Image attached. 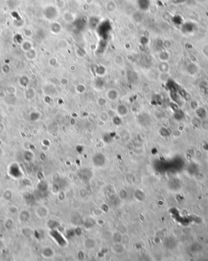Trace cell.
I'll list each match as a JSON object with an SVG mask.
<instances>
[{
    "instance_id": "obj_1",
    "label": "cell",
    "mask_w": 208,
    "mask_h": 261,
    "mask_svg": "<svg viewBox=\"0 0 208 261\" xmlns=\"http://www.w3.org/2000/svg\"><path fill=\"white\" fill-rule=\"evenodd\" d=\"M43 15L46 19L49 21H52L57 17V10L53 6H48L44 9Z\"/></svg>"
},
{
    "instance_id": "obj_2",
    "label": "cell",
    "mask_w": 208,
    "mask_h": 261,
    "mask_svg": "<svg viewBox=\"0 0 208 261\" xmlns=\"http://www.w3.org/2000/svg\"><path fill=\"white\" fill-rule=\"evenodd\" d=\"M120 97V93L116 88H110L107 90L106 93V98L108 101L115 102Z\"/></svg>"
},
{
    "instance_id": "obj_3",
    "label": "cell",
    "mask_w": 208,
    "mask_h": 261,
    "mask_svg": "<svg viewBox=\"0 0 208 261\" xmlns=\"http://www.w3.org/2000/svg\"><path fill=\"white\" fill-rule=\"evenodd\" d=\"M116 115L117 116H120L121 118L126 116L129 113V110H128V107H127V105L121 104H119L117 106L116 108Z\"/></svg>"
},
{
    "instance_id": "obj_4",
    "label": "cell",
    "mask_w": 208,
    "mask_h": 261,
    "mask_svg": "<svg viewBox=\"0 0 208 261\" xmlns=\"http://www.w3.org/2000/svg\"><path fill=\"white\" fill-rule=\"evenodd\" d=\"M105 161V156L101 153H98L93 157V163L97 166H101Z\"/></svg>"
},
{
    "instance_id": "obj_5",
    "label": "cell",
    "mask_w": 208,
    "mask_h": 261,
    "mask_svg": "<svg viewBox=\"0 0 208 261\" xmlns=\"http://www.w3.org/2000/svg\"><path fill=\"white\" fill-rule=\"evenodd\" d=\"M137 4L140 9L144 11H146L149 9L150 3L149 0H138Z\"/></svg>"
},
{
    "instance_id": "obj_6",
    "label": "cell",
    "mask_w": 208,
    "mask_h": 261,
    "mask_svg": "<svg viewBox=\"0 0 208 261\" xmlns=\"http://www.w3.org/2000/svg\"><path fill=\"white\" fill-rule=\"evenodd\" d=\"M107 73V69L105 66L103 65H99L95 68V73L99 77H103Z\"/></svg>"
},
{
    "instance_id": "obj_7",
    "label": "cell",
    "mask_w": 208,
    "mask_h": 261,
    "mask_svg": "<svg viewBox=\"0 0 208 261\" xmlns=\"http://www.w3.org/2000/svg\"><path fill=\"white\" fill-rule=\"evenodd\" d=\"M51 31L53 34H57L60 33L62 31V27L60 24L57 23H54L51 24Z\"/></svg>"
},
{
    "instance_id": "obj_8",
    "label": "cell",
    "mask_w": 208,
    "mask_h": 261,
    "mask_svg": "<svg viewBox=\"0 0 208 261\" xmlns=\"http://www.w3.org/2000/svg\"><path fill=\"white\" fill-rule=\"evenodd\" d=\"M158 69L160 73H168L169 72V67L166 62H161V63L158 67Z\"/></svg>"
},
{
    "instance_id": "obj_9",
    "label": "cell",
    "mask_w": 208,
    "mask_h": 261,
    "mask_svg": "<svg viewBox=\"0 0 208 261\" xmlns=\"http://www.w3.org/2000/svg\"><path fill=\"white\" fill-rule=\"evenodd\" d=\"M86 89H87L86 86L83 83H79V84H77L76 86V88H75L76 91L77 93H79V94H83V93H84L86 91Z\"/></svg>"
},
{
    "instance_id": "obj_10",
    "label": "cell",
    "mask_w": 208,
    "mask_h": 261,
    "mask_svg": "<svg viewBox=\"0 0 208 261\" xmlns=\"http://www.w3.org/2000/svg\"><path fill=\"white\" fill-rule=\"evenodd\" d=\"M26 53V57L28 60H34L35 58L36 57V55H37L36 51L32 48L29 50V51H27Z\"/></svg>"
},
{
    "instance_id": "obj_11",
    "label": "cell",
    "mask_w": 208,
    "mask_h": 261,
    "mask_svg": "<svg viewBox=\"0 0 208 261\" xmlns=\"http://www.w3.org/2000/svg\"><path fill=\"white\" fill-rule=\"evenodd\" d=\"M21 48L23 51L26 52L27 51H29V50L32 49V44L30 42H28V41L23 42L21 44Z\"/></svg>"
},
{
    "instance_id": "obj_12",
    "label": "cell",
    "mask_w": 208,
    "mask_h": 261,
    "mask_svg": "<svg viewBox=\"0 0 208 261\" xmlns=\"http://www.w3.org/2000/svg\"><path fill=\"white\" fill-rule=\"evenodd\" d=\"M108 101V100L106 98L100 97L97 99V104L99 107H103L107 104Z\"/></svg>"
},
{
    "instance_id": "obj_13",
    "label": "cell",
    "mask_w": 208,
    "mask_h": 261,
    "mask_svg": "<svg viewBox=\"0 0 208 261\" xmlns=\"http://www.w3.org/2000/svg\"><path fill=\"white\" fill-rule=\"evenodd\" d=\"M99 118L100 120L102 122H106L108 119H110V116H109V114L107 112H102L101 113L99 114Z\"/></svg>"
},
{
    "instance_id": "obj_14",
    "label": "cell",
    "mask_w": 208,
    "mask_h": 261,
    "mask_svg": "<svg viewBox=\"0 0 208 261\" xmlns=\"http://www.w3.org/2000/svg\"><path fill=\"white\" fill-rule=\"evenodd\" d=\"M159 58L162 62H166L169 59V55L167 52H161L159 54Z\"/></svg>"
},
{
    "instance_id": "obj_15",
    "label": "cell",
    "mask_w": 208,
    "mask_h": 261,
    "mask_svg": "<svg viewBox=\"0 0 208 261\" xmlns=\"http://www.w3.org/2000/svg\"><path fill=\"white\" fill-rule=\"evenodd\" d=\"M113 122L116 125H119V124H121L122 122V118L117 116V115H116L115 117H113Z\"/></svg>"
},
{
    "instance_id": "obj_16",
    "label": "cell",
    "mask_w": 208,
    "mask_h": 261,
    "mask_svg": "<svg viewBox=\"0 0 208 261\" xmlns=\"http://www.w3.org/2000/svg\"><path fill=\"white\" fill-rule=\"evenodd\" d=\"M69 83V80L68 78L66 77H62L60 79V83L61 85H62L63 87H65L67 86V85Z\"/></svg>"
},
{
    "instance_id": "obj_17",
    "label": "cell",
    "mask_w": 208,
    "mask_h": 261,
    "mask_svg": "<svg viewBox=\"0 0 208 261\" xmlns=\"http://www.w3.org/2000/svg\"><path fill=\"white\" fill-rule=\"evenodd\" d=\"M168 74L167 73H161L160 75V79L161 82H166L168 79Z\"/></svg>"
}]
</instances>
